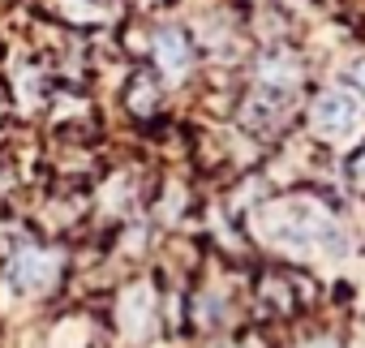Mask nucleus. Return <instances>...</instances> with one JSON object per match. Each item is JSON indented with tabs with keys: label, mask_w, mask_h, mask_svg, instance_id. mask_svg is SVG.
<instances>
[{
	"label": "nucleus",
	"mask_w": 365,
	"mask_h": 348,
	"mask_svg": "<svg viewBox=\"0 0 365 348\" xmlns=\"http://www.w3.org/2000/svg\"><path fill=\"white\" fill-rule=\"evenodd\" d=\"M309 116H314V125H318L327 138H339V133H348V129L361 121V99H356L348 86H331V91H322V95L314 99Z\"/></svg>",
	"instance_id": "obj_1"
},
{
	"label": "nucleus",
	"mask_w": 365,
	"mask_h": 348,
	"mask_svg": "<svg viewBox=\"0 0 365 348\" xmlns=\"http://www.w3.org/2000/svg\"><path fill=\"white\" fill-rule=\"evenodd\" d=\"M155 52H159V65H163L168 73H180V69L190 65V39L180 35V31H159Z\"/></svg>",
	"instance_id": "obj_2"
},
{
	"label": "nucleus",
	"mask_w": 365,
	"mask_h": 348,
	"mask_svg": "<svg viewBox=\"0 0 365 348\" xmlns=\"http://www.w3.org/2000/svg\"><path fill=\"white\" fill-rule=\"evenodd\" d=\"M48 258L43 254H35V250H26V254H18L14 258V275H18V284H26V288H35V284H43L48 280Z\"/></svg>",
	"instance_id": "obj_3"
}]
</instances>
